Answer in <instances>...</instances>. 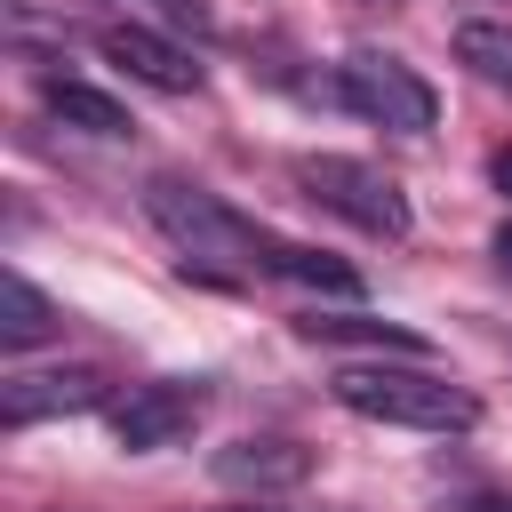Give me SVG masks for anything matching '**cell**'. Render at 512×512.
<instances>
[{"label": "cell", "mask_w": 512, "mask_h": 512, "mask_svg": "<svg viewBox=\"0 0 512 512\" xmlns=\"http://www.w3.org/2000/svg\"><path fill=\"white\" fill-rule=\"evenodd\" d=\"M144 216L176 240L184 272H224V280H264V272H280V280H288V264H296V240L264 232L256 216L224 208L216 192H200V184H184V176H152V184H144Z\"/></svg>", "instance_id": "1"}, {"label": "cell", "mask_w": 512, "mask_h": 512, "mask_svg": "<svg viewBox=\"0 0 512 512\" xmlns=\"http://www.w3.org/2000/svg\"><path fill=\"white\" fill-rule=\"evenodd\" d=\"M336 408H352L368 424H400V432H472V416H480V400L424 360L416 368H344Z\"/></svg>", "instance_id": "2"}, {"label": "cell", "mask_w": 512, "mask_h": 512, "mask_svg": "<svg viewBox=\"0 0 512 512\" xmlns=\"http://www.w3.org/2000/svg\"><path fill=\"white\" fill-rule=\"evenodd\" d=\"M296 184H304V200L336 208L344 224H360V232H376V240H408V192H400L384 168L344 160V152H304V160H296Z\"/></svg>", "instance_id": "3"}, {"label": "cell", "mask_w": 512, "mask_h": 512, "mask_svg": "<svg viewBox=\"0 0 512 512\" xmlns=\"http://www.w3.org/2000/svg\"><path fill=\"white\" fill-rule=\"evenodd\" d=\"M336 96H344L360 120H376V128H400V136H424V128H432V112H440L432 80H424L416 64L384 56V48H352V56L336 64Z\"/></svg>", "instance_id": "4"}, {"label": "cell", "mask_w": 512, "mask_h": 512, "mask_svg": "<svg viewBox=\"0 0 512 512\" xmlns=\"http://www.w3.org/2000/svg\"><path fill=\"white\" fill-rule=\"evenodd\" d=\"M200 408H208L200 384H128V392L104 408V424H112V440H120L128 456H152V448H176V440L200 424Z\"/></svg>", "instance_id": "5"}, {"label": "cell", "mask_w": 512, "mask_h": 512, "mask_svg": "<svg viewBox=\"0 0 512 512\" xmlns=\"http://www.w3.org/2000/svg\"><path fill=\"white\" fill-rule=\"evenodd\" d=\"M80 408H104V376L96 368H40V376H8L0 384V424L8 432H32L48 416H80Z\"/></svg>", "instance_id": "6"}, {"label": "cell", "mask_w": 512, "mask_h": 512, "mask_svg": "<svg viewBox=\"0 0 512 512\" xmlns=\"http://www.w3.org/2000/svg\"><path fill=\"white\" fill-rule=\"evenodd\" d=\"M96 48H104L128 80H144V88H168V96H192V88H200L192 48H184V40H168V32H152V24H104V32H96Z\"/></svg>", "instance_id": "7"}, {"label": "cell", "mask_w": 512, "mask_h": 512, "mask_svg": "<svg viewBox=\"0 0 512 512\" xmlns=\"http://www.w3.org/2000/svg\"><path fill=\"white\" fill-rule=\"evenodd\" d=\"M208 472L224 488H248V496H280V488H304L312 480V448L304 440H280V432H256V440H232L208 456Z\"/></svg>", "instance_id": "8"}, {"label": "cell", "mask_w": 512, "mask_h": 512, "mask_svg": "<svg viewBox=\"0 0 512 512\" xmlns=\"http://www.w3.org/2000/svg\"><path fill=\"white\" fill-rule=\"evenodd\" d=\"M56 320H64V312H56L24 272H0V344H8V352L48 344V336H56Z\"/></svg>", "instance_id": "9"}, {"label": "cell", "mask_w": 512, "mask_h": 512, "mask_svg": "<svg viewBox=\"0 0 512 512\" xmlns=\"http://www.w3.org/2000/svg\"><path fill=\"white\" fill-rule=\"evenodd\" d=\"M304 336H320V344H376V352H400V360H432V344L416 336V328H392V320H336V312H312V320H296Z\"/></svg>", "instance_id": "10"}, {"label": "cell", "mask_w": 512, "mask_h": 512, "mask_svg": "<svg viewBox=\"0 0 512 512\" xmlns=\"http://www.w3.org/2000/svg\"><path fill=\"white\" fill-rule=\"evenodd\" d=\"M40 96H48L56 120H72V128H88V136H128V128H136V120H128L104 88H88V80H48Z\"/></svg>", "instance_id": "11"}, {"label": "cell", "mask_w": 512, "mask_h": 512, "mask_svg": "<svg viewBox=\"0 0 512 512\" xmlns=\"http://www.w3.org/2000/svg\"><path fill=\"white\" fill-rule=\"evenodd\" d=\"M456 64H464L472 80H488V88L512 96V24H488V16L456 24Z\"/></svg>", "instance_id": "12"}, {"label": "cell", "mask_w": 512, "mask_h": 512, "mask_svg": "<svg viewBox=\"0 0 512 512\" xmlns=\"http://www.w3.org/2000/svg\"><path fill=\"white\" fill-rule=\"evenodd\" d=\"M152 24H168V32H192V40H216V8L208 0H136Z\"/></svg>", "instance_id": "13"}, {"label": "cell", "mask_w": 512, "mask_h": 512, "mask_svg": "<svg viewBox=\"0 0 512 512\" xmlns=\"http://www.w3.org/2000/svg\"><path fill=\"white\" fill-rule=\"evenodd\" d=\"M488 184L512 200V144H496V152H488Z\"/></svg>", "instance_id": "14"}, {"label": "cell", "mask_w": 512, "mask_h": 512, "mask_svg": "<svg viewBox=\"0 0 512 512\" xmlns=\"http://www.w3.org/2000/svg\"><path fill=\"white\" fill-rule=\"evenodd\" d=\"M496 264H504V272H512V224H504V232H496Z\"/></svg>", "instance_id": "15"}, {"label": "cell", "mask_w": 512, "mask_h": 512, "mask_svg": "<svg viewBox=\"0 0 512 512\" xmlns=\"http://www.w3.org/2000/svg\"><path fill=\"white\" fill-rule=\"evenodd\" d=\"M464 512H512V504H464Z\"/></svg>", "instance_id": "16"}, {"label": "cell", "mask_w": 512, "mask_h": 512, "mask_svg": "<svg viewBox=\"0 0 512 512\" xmlns=\"http://www.w3.org/2000/svg\"><path fill=\"white\" fill-rule=\"evenodd\" d=\"M248 512H264V504H248Z\"/></svg>", "instance_id": "17"}]
</instances>
